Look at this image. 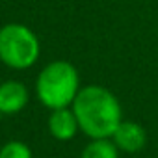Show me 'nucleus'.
<instances>
[{
	"label": "nucleus",
	"instance_id": "nucleus-1",
	"mask_svg": "<svg viewBox=\"0 0 158 158\" xmlns=\"http://www.w3.org/2000/svg\"><path fill=\"white\" fill-rule=\"evenodd\" d=\"M71 108L78 119L80 130L91 139L112 138L115 128L123 121V112L117 97L102 86L82 88Z\"/></svg>",
	"mask_w": 158,
	"mask_h": 158
},
{
	"label": "nucleus",
	"instance_id": "nucleus-2",
	"mask_svg": "<svg viewBox=\"0 0 158 158\" xmlns=\"http://www.w3.org/2000/svg\"><path fill=\"white\" fill-rule=\"evenodd\" d=\"M80 89V76L76 67L65 60L47 63L35 80L37 99L48 110L73 106Z\"/></svg>",
	"mask_w": 158,
	"mask_h": 158
},
{
	"label": "nucleus",
	"instance_id": "nucleus-3",
	"mask_svg": "<svg viewBox=\"0 0 158 158\" xmlns=\"http://www.w3.org/2000/svg\"><path fill=\"white\" fill-rule=\"evenodd\" d=\"M41 54L37 35L24 24L10 23L0 28V61L23 71L30 69Z\"/></svg>",
	"mask_w": 158,
	"mask_h": 158
},
{
	"label": "nucleus",
	"instance_id": "nucleus-4",
	"mask_svg": "<svg viewBox=\"0 0 158 158\" xmlns=\"http://www.w3.org/2000/svg\"><path fill=\"white\" fill-rule=\"evenodd\" d=\"M112 141L115 143L119 151L138 152L145 147L147 134H145V128L138 125L136 121H121L112 136Z\"/></svg>",
	"mask_w": 158,
	"mask_h": 158
},
{
	"label": "nucleus",
	"instance_id": "nucleus-5",
	"mask_svg": "<svg viewBox=\"0 0 158 158\" xmlns=\"http://www.w3.org/2000/svg\"><path fill=\"white\" fill-rule=\"evenodd\" d=\"M78 130H80V125H78V119L73 112V108H58V110H50L48 115V132L54 139L58 141H69L73 139Z\"/></svg>",
	"mask_w": 158,
	"mask_h": 158
},
{
	"label": "nucleus",
	"instance_id": "nucleus-6",
	"mask_svg": "<svg viewBox=\"0 0 158 158\" xmlns=\"http://www.w3.org/2000/svg\"><path fill=\"white\" fill-rule=\"evenodd\" d=\"M28 89L23 82L6 80L0 84V114L13 115L26 108L28 104Z\"/></svg>",
	"mask_w": 158,
	"mask_h": 158
},
{
	"label": "nucleus",
	"instance_id": "nucleus-7",
	"mask_svg": "<svg viewBox=\"0 0 158 158\" xmlns=\"http://www.w3.org/2000/svg\"><path fill=\"white\" fill-rule=\"evenodd\" d=\"M80 158H119V149L115 147L112 138L91 139L84 147Z\"/></svg>",
	"mask_w": 158,
	"mask_h": 158
},
{
	"label": "nucleus",
	"instance_id": "nucleus-8",
	"mask_svg": "<svg viewBox=\"0 0 158 158\" xmlns=\"http://www.w3.org/2000/svg\"><path fill=\"white\" fill-rule=\"evenodd\" d=\"M0 158H34L32 149L23 141H8L0 149Z\"/></svg>",
	"mask_w": 158,
	"mask_h": 158
}]
</instances>
